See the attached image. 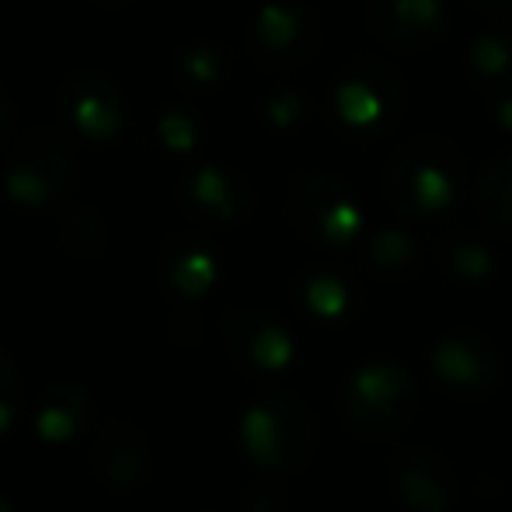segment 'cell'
<instances>
[{
  "mask_svg": "<svg viewBox=\"0 0 512 512\" xmlns=\"http://www.w3.org/2000/svg\"><path fill=\"white\" fill-rule=\"evenodd\" d=\"M366 25L398 53H429L446 35L443 0H370Z\"/></svg>",
  "mask_w": 512,
  "mask_h": 512,
  "instance_id": "obj_7",
  "label": "cell"
},
{
  "mask_svg": "<svg viewBox=\"0 0 512 512\" xmlns=\"http://www.w3.org/2000/svg\"><path fill=\"white\" fill-rule=\"evenodd\" d=\"M467 63H471L474 81L485 91L512 95V32H481L471 39L467 49Z\"/></svg>",
  "mask_w": 512,
  "mask_h": 512,
  "instance_id": "obj_16",
  "label": "cell"
},
{
  "mask_svg": "<svg viewBox=\"0 0 512 512\" xmlns=\"http://www.w3.org/2000/svg\"><path fill=\"white\" fill-rule=\"evenodd\" d=\"M223 335H227L234 359L251 373H276L293 356V342L286 328L262 310H227L223 314Z\"/></svg>",
  "mask_w": 512,
  "mask_h": 512,
  "instance_id": "obj_9",
  "label": "cell"
},
{
  "mask_svg": "<svg viewBox=\"0 0 512 512\" xmlns=\"http://www.w3.org/2000/svg\"><path fill=\"white\" fill-rule=\"evenodd\" d=\"M0 512H7V502H0Z\"/></svg>",
  "mask_w": 512,
  "mask_h": 512,
  "instance_id": "obj_23",
  "label": "cell"
},
{
  "mask_svg": "<svg viewBox=\"0 0 512 512\" xmlns=\"http://www.w3.org/2000/svg\"><path fill=\"white\" fill-rule=\"evenodd\" d=\"M244 512H290V499H286V492L279 485H255L248 488V495H244L241 502Z\"/></svg>",
  "mask_w": 512,
  "mask_h": 512,
  "instance_id": "obj_20",
  "label": "cell"
},
{
  "mask_svg": "<svg viewBox=\"0 0 512 512\" xmlns=\"http://www.w3.org/2000/svg\"><path fill=\"white\" fill-rule=\"evenodd\" d=\"M290 216L307 241L328 248H342L359 234V209L352 192L321 171L300 175L290 185Z\"/></svg>",
  "mask_w": 512,
  "mask_h": 512,
  "instance_id": "obj_4",
  "label": "cell"
},
{
  "mask_svg": "<svg viewBox=\"0 0 512 512\" xmlns=\"http://www.w3.org/2000/svg\"><path fill=\"white\" fill-rule=\"evenodd\" d=\"M418 391L415 377L398 363H370L352 373L338 394V415L345 429L363 443L398 436L415 418Z\"/></svg>",
  "mask_w": 512,
  "mask_h": 512,
  "instance_id": "obj_2",
  "label": "cell"
},
{
  "mask_svg": "<svg viewBox=\"0 0 512 512\" xmlns=\"http://www.w3.org/2000/svg\"><path fill=\"white\" fill-rule=\"evenodd\" d=\"M35 429L46 439H74L91 422V394L77 384H49L35 401Z\"/></svg>",
  "mask_w": 512,
  "mask_h": 512,
  "instance_id": "obj_12",
  "label": "cell"
},
{
  "mask_svg": "<svg viewBox=\"0 0 512 512\" xmlns=\"http://www.w3.org/2000/svg\"><path fill=\"white\" fill-rule=\"evenodd\" d=\"M213 279V262L206 255H189L175 265V283L185 293H199L206 290V283Z\"/></svg>",
  "mask_w": 512,
  "mask_h": 512,
  "instance_id": "obj_19",
  "label": "cell"
},
{
  "mask_svg": "<svg viewBox=\"0 0 512 512\" xmlns=\"http://www.w3.org/2000/svg\"><path fill=\"white\" fill-rule=\"evenodd\" d=\"M432 370L457 398L481 401L499 387L502 356L481 331L460 328L439 338V345L432 349Z\"/></svg>",
  "mask_w": 512,
  "mask_h": 512,
  "instance_id": "obj_6",
  "label": "cell"
},
{
  "mask_svg": "<svg viewBox=\"0 0 512 512\" xmlns=\"http://www.w3.org/2000/svg\"><path fill=\"white\" fill-rule=\"evenodd\" d=\"M478 209L485 223L512 241V147L495 154L478 175Z\"/></svg>",
  "mask_w": 512,
  "mask_h": 512,
  "instance_id": "obj_15",
  "label": "cell"
},
{
  "mask_svg": "<svg viewBox=\"0 0 512 512\" xmlns=\"http://www.w3.org/2000/svg\"><path fill=\"white\" fill-rule=\"evenodd\" d=\"M91 460H95L98 478H102L112 492H136V488L150 478L147 432L133 422L105 425L95 450H91Z\"/></svg>",
  "mask_w": 512,
  "mask_h": 512,
  "instance_id": "obj_10",
  "label": "cell"
},
{
  "mask_svg": "<svg viewBox=\"0 0 512 512\" xmlns=\"http://www.w3.org/2000/svg\"><path fill=\"white\" fill-rule=\"evenodd\" d=\"M18 408H21V373L14 366V359L0 349V432L11 425Z\"/></svg>",
  "mask_w": 512,
  "mask_h": 512,
  "instance_id": "obj_18",
  "label": "cell"
},
{
  "mask_svg": "<svg viewBox=\"0 0 512 512\" xmlns=\"http://www.w3.org/2000/svg\"><path fill=\"white\" fill-rule=\"evenodd\" d=\"M391 485L408 512H446L460 488L450 460L429 446H408L394 457Z\"/></svg>",
  "mask_w": 512,
  "mask_h": 512,
  "instance_id": "obj_8",
  "label": "cell"
},
{
  "mask_svg": "<svg viewBox=\"0 0 512 512\" xmlns=\"http://www.w3.org/2000/svg\"><path fill=\"white\" fill-rule=\"evenodd\" d=\"M335 102L338 115L352 129L387 133L398 126L401 112H405V81L391 63L363 56L359 63H352L345 81L338 84Z\"/></svg>",
  "mask_w": 512,
  "mask_h": 512,
  "instance_id": "obj_5",
  "label": "cell"
},
{
  "mask_svg": "<svg viewBox=\"0 0 512 512\" xmlns=\"http://www.w3.org/2000/svg\"><path fill=\"white\" fill-rule=\"evenodd\" d=\"M258 42L265 46V56H272L283 67H300L317 46V21L304 7H272L262 14Z\"/></svg>",
  "mask_w": 512,
  "mask_h": 512,
  "instance_id": "obj_11",
  "label": "cell"
},
{
  "mask_svg": "<svg viewBox=\"0 0 512 512\" xmlns=\"http://www.w3.org/2000/svg\"><path fill=\"white\" fill-rule=\"evenodd\" d=\"M464 154L443 136H415L387 161L384 192L398 213L432 220L464 196Z\"/></svg>",
  "mask_w": 512,
  "mask_h": 512,
  "instance_id": "obj_1",
  "label": "cell"
},
{
  "mask_svg": "<svg viewBox=\"0 0 512 512\" xmlns=\"http://www.w3.org/2000/svg\"><path fill=\"white\" fill-rule=\"evenodd\" d=\"M304 297H307L310 310L321 317H338V314H345V307H349V290H345L342 279H335V276H314L307 283Z\"/></svg>",
  "mask_w": 512,
  "mask_h": 512,
  "instance_id": "obj_17",
  "label": "cell"
},
{
  "mask_svg": "<svg viewBox=\"0 0 512 512\" xmlns=\"http://www.w3.org/2000/svg\"><path fill=\"white\" fill-rule=\"evenodd\" d=\"M366 265L384 283H408V279H415L422 272V248H418V241L408 230L387 227L380 234H373L370 248H366Z\"/></svg>",
  "mask_w": 512,
  "mask_h": 512,
  "instance_id": "obj_13",
  "label": "cell"
},
{
  "mask_svg": "<svg viewBox=\"0 0 512 512\" xmlns=\"http://www.w3.org/2000/svg\"><path fill=\"white\" fill-rule=\"evenodd\" d=\"M481 14H512V0H467Z\"/></svg>",
  "mask_w": 512,
  "mask_h": 512,
  "instance_id": "obj_21",
  "label": "cell"
},
{
  "mask_svg": "<svg viewBox=\"0 0 512 512\" xmlns=\"http://www.w3.org/2000/svg\"><path fill=\"white\" fill-rule=\"evenodd\" d=\"M436 258L443 265V272L457 283L478 286L485 279H492L495 272V258L485 244L478 241L467 230H446L443 237L436 241Z\"/></svg>",
  "mask_w": 512,
  "mask_h": 512,
  "instance_id": "obj_14",
  "label": "cell"
},
{
  "mask_svg": "<svg viewBox=\"0 0 512 512\" xmlns=\"http://www.w3.org/2000/svg\"><path fill=\"white\" fill-rule=\"evenodd\" d=\"M495 112H499L502 126L512 129V95H499V105H495Z\"/></svg>",
  "mask_w": 512,
  "mask_h": 512,
  "instance_id": "obj_22",
  "label": "cell"
},
{
  "mask_svg": "<svg viewBox=\"0 0 512 512\" xmlns=\"http://www.w3.org/2000/svg\"><path fill=\"white\" fill-rule=\"evenodd\" d=\"M244 446L272 474H300L317 450V415L304 398L276 391L244 415Z\"/></svg>",
  "mask_w": 512,
  "mask_h": 512,
  "instance_id": "obj_3",
  "label": "cell"
}]
</instances>
